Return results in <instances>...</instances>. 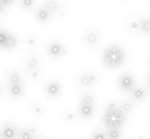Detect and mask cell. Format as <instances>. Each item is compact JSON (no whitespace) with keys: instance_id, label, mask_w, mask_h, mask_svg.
Segmentation results:
<instances>
[{"instance_id":"44dd1931","label":"cell","mask_w":150,"mask_h":139,"mask_svg":"<svg viewBox=\"0 0 150 139\" xmlns=\"http://www.w3.org/2000/svg\"><path fill=\"white\" fill-rule=\"evenodd\" d=\"M89 139H107V137L103 129H95L90 133Z\"/></svg>"},{"instance_id":"30bf717a","label":"cell","mask_w":150,"mask_h":139,"mask_svg":"<svg viewBox=\"0 0 150 139\" xmlns=\"http://www.w3.org/2000/svg\"><path fill=\"white\" fill-rule=\"evenodd\" d=\"M83 40H84V43L87 47H96L98 45L100 40H101V36H100V33L96 30L90 28V30L85 31Z\"/></svg>"},{"instance_id":"4fadbf2b","label":"cell","mask_w":150,"mask_h":139,"mask_svg":"<svg viewBox=\"0 0 150 139\" xmlns=\"http://www.w3.org/2000/svg\"><path fill=\"white\" fill-rule=\"evenodd\" d=\"M35 137H36V129L31 127H26V128L18 129L16 139H35Z\"/></svg>"},{"instance_id":"d6a6232c","label":"cell","mask_w":150,"mask_h":139,"mask_svg":"<svg viewBox=\"0 0 150 139\" xmlns=\"http://www.w3.org/2000/svg\"><path fill=\"white\" fill-rule=\"evenodd\" d=\"M0 139H3V138H1V137H0Z\"/></svg>"},{"instance_id":"9c48e42d","label":"cell","mask_w":150,"mask_h":139,"mask_svg":"<svg viewBox=\"0 0 150 139\" xmlns=\"http://www.w3.org/2000/svg\"><path fill=\"white\" fill-rule=\"evenodd\" d=\"M95 111H96V106L79 102V105L76 107V116H79L83 119H89L95 115Z\"/></svg>"},{"instance_id":"277c9868","label":"cell","mask_w":150,"mask_h":139,"mask_svg":"<svg viewBox=\"0 0 150 139\" xmlns=\"http://www.w3.org/2000/svg\"><path fill=\"white\" fill-rule=\"evenodd\" d=\"M97 83H98V75L95 72H90V70L84 72L83 74H80L78 78V84L80 87H83V89L93 87Z\"/></svg>"},{"instance_id":"6da1fadb","label":"cell","mask_w":150,"mask_h":139,"mask_svg":"<svg viewBox=\"0 0 150 139\" xmlns=\"http://www.w3.org/2000/svg\"><path fill=\"white\" fill-rule=\"evenodd\" d=\"M102 123L105 126V129L110 128H123L124 124L127 122V116L124 115V112L117 105L116 102H108L107 106L105 107L102 112Z\"/></svg>"},{"instance_id":"cb8c5ba5","label":"cell","mask_w":150,"mask_h":139,"mask_svg":"<svg viewBox=\"0 0 150 139\" xmlns=\"http://www.w3.org/2000/svg\"><path fill=\"white\" fill-rule=\"evenodd\" d=\"M41 77V68H37V69H31V70H28V78L31 79H38Z\"/></svg>"},{"instance_id":"7402d4cb","label":"cell","mask_w":150,"mask_h":139,"mask_svg":"<svg viewBox=\"0 0 150 139\" xmlns=\"http://www.w3.org/2000/svg\"><path fill=\"white\" fill-rule=\"evenodd\" d=\"M36 0H20V5L23 10H31L35 8Z\"/></svg>"},{"instance_id":"ba28073f","label":"cell","mask_w":150,"mask_h":139,"mask_svg":"<svg viewBox=\"0 0 150 139\" xmlns=\"http://www.w3.org/2000/svg\"><path fill=\"white\" fill-rule=\"evenodd\" d=\"M18 128L14 123L6 122L0 127V137L3 139H16Z\"/></svg>"},{"instance_id":"f546056e","label":"cell","mask_w":150,"mask_h":139,"mask_svg":"<svg viewBox=\"0 0 150 139\" xmlns=\"http://www.w3.org/2000/svg\"><path fill=\"white\" fill-rule=\"evenodd\" d=\"M35 139H47L46 137H35Z\"/></svg>"},{"instance_id":"52a82bcc","label":"cell","mask_w":150,"mask_h":139,"mask_svg":"<svg viewBox=\"0 0 150 139\" xmlns=\"http://www.w3.org/2000/svg\"><path fill=\"white\" fill-rule=\"evenodd\" d=\"M128 94H129V99H130V101H132L133 104H140V102H143V101L146 99L148 90L145 89L144 86L135 85Z\"/></svg>"},{"instance_id":"9a60e30c","label":"cell","mask_w":150,"mask_h":139,"mask_svg":"<svg viewBox=\"0 0 150 139\" xmlns=\"http://www.w3.org/2000/svg\"><path fill=\"white\" fill-rule=\"evenodd\" d=\"M25 67L27 68V70H31V69H37L41 68V62L40 59L35 55H30L25 59Z\"/></svg>"},{"instance_id":"484cf974","label":"cell","mask_w":150,"mask_h":139,"mask_svg":"<svg viewBox=\"0 0 150 139\" xmlns=\"http://www.w3.org/2000/svg\"><path fill=\"white\" fill-rule=\"evenodd\" d=\"M14 3V0H0V11H4Z\"/></svg>"},{"instance_id":"7c38bea8","label":"cell","mask_w":150,"mask_h":139,"mask_svg":"<svg viewBox=\"0 0 150 139\" xmlns=\"http://www.w3.org/2000/svg\"><path fill=\"white\" fill-rule=\"evenodd\" d=\"M8 94L11 99H15V100L21 99L25 94V85L22 83L8 84Z\"/></svg>"},{"instance_id":"8992f818","label":"cell","mask_w":150,"mask_h":139,"mask_svg":"<svg viewBox=\"0 0 150 139\" xmlns=\"http://www.w3.org/2000/svg\"><path fill=\"white\" fill-rule=\"evenodd\" d=\"M43 91H45V95L47 97L57 99L63 92V87H62V84L58 80H49L46 83L45 87H43Z\"/></svg>"},{"instance_id":"7a4b0ae2","label":"cell","mask_w":150,"mask_h":139,"mask_svg":"<svg viewBox=\"0 0 150 139\" xmlns=\"http://www.w3.org/2000/svg\"><path fill=\"white\" fill-rule=\"evenodd\" d=\"M101 59L105 67L110 69H117L124 64L127 59V53L120 45H108L103 49Z\"/></svg>"},{"instance_id":"4316f807","label":"cell","mask_w":150,"mask_h":139,"mask_svg":"<svg viewBox=\"0 0 150 139\" xmlns=\"http://www.w3.org/2000/svg\"><path fill=\"white\" fill-rule=\"evenodd\" d=\"M138 22H139V18H134V20L130 21V28H132L133 31H135V32H138Z\"/></svg>"},{"instance_id":"4dcf8cb0","label":"cell","mask_w":150,"mask_h":139,"mask_svg":"<svg viewBox=\"0 0 150 139\" xmlns=\"http://www.w3.org/2000/svg\"><path fill=\"white\" fill-rule=\"evenodd\" d=\"M1 94H3V86H1V84H0V96H1Z\"/></svg>"},{"instance_id":"8fae6325","label":"cell","mask_w":150,"mask_h":139,"mask_svg":"<svg viewBox=\"0 0 150 139\" xmlns=\"http://www.w3.org/2000/svg\"><path fill=\"white\" fill-rule=\"evenodd\" d=\"M52 17H53V14L51 11H48L45 6H40V8H37L35 11V20L41 25L48 23L52 20Z\"/></svg>"},{"instance_id":"d6986e66","label":"cell","mask_w":150,"mask_h":139,"mask_svg":"<svg viewBox=\"0 0 150 139\" xmlns=\"http://www.w3.org/2000/svg\"><path fill=\"white\" fill-rule=\"evenodd\" d=\"M120 107L122 109V111L124 112V115H126L127 117L132 115L133 111H134V105H133L132 101H123Z\"/></svg>"},{"instance_id":"5bb4252c","label":"cell","mask_w":150,"mask_h":139,"mask_svg":"<svg viewBox=\"0 0 150 139\" xmlns=\"http://www.w3.org/2000/svg\"><path fill=\"white\" fill-rule=\"evenodd\" d=\"M138 32L148 36L150 32V21L148 17H142L139 18V22H138Z\"/></svg>"},{"instance_id":"2e32d148","label":"cell","mask_w":150,"mask_h":139,"mask_svg":"<svg viewBox=\"0 0 150 139\" xmlns=\"http://www.w3.org/2000/svg\"><path fill=\"white\" fill-rule=\"evenodd\" d=\"M107 139H122L123 138V128H110L105 129Z\"/></svg>"},{"instance_id":"ac0fdd59","label":"cell","mask_w":150,"mask_h":139,"mask_svg":"<svg viewBox=\"0 0 150 139\" xmlns=\"http://www.w3.org/2000/svg\"><path fill=\"white\" fill-rule=\"evenodd\" d=\"M22 83V75L17 70H11L8 74V84H17Z\"/></svg>"},{"instance_id":"1f68e13d","label":"cell","mask_w":150,"mask_h":139,"mask_svg":"<svg viewBox=\"0 0 150 139\" xmlns=\"http://www.w3.org/2000/svg\"><path fill=\"white\" fill-rule=\"evenodd\" d=\"M139 139H144V138H139Z\"/></svg>"},{"instance_id":"e0dca14e","label":"cell","mask_w":150,"mask_h":139,"mask_svg":"<svg viewBox=\"0 0 150 139\" xmlns=\"http://www.w3.org/2000/svg\"><path fill=\"white\" fill-rule=\"evenodd\" d=\"M43 6L48 10L51 11L52 14H57V12L60 10V3L59 0H46V3L43 4Z\"/></svg>"},{"instance_id":"83f0119b","label":"cell","mask_w":150,"mask_h":139,"mask_svg":"<svg viewBox=\"0 0 150 139\" xmlns=\"http://www.w3.org/2000/svg\"><path fill=\"white\" fill-rule=\"evenodd\" d=\"M75 116H76V115H75ZM75 116L73 115L71 112H67V113H65V117L68 118V122H71V121H73V118H74Z\"/></svg>"},{"instance_id":"f1b7e54d","label":"cell","mask_w":150,"mask_h":139,"mask_svg":"<svg viewBox=\"0 0 150 139\" xmlns=\"http://www.w3.org/2000/svg\"><path fill=\"white\" fill-rule=\"evenodd\" d=\"M27 42H28V46H35L36 45V40L35 38H30Z\"/></svg>"},{"instance_id":"d4e9b609","label":"cell","mask_w":150,"mask_h":139,"mask_svg":"<svg viewBox=\"0 0 150 139\" xmlns=\"http://www.w3.org/2000/svg\"><path fill=\"white\" fill-rule=\"evenodd\" d=\"M43 112H45V109L41 106V105H35L33 107H32V113L33 115H37V116H42L43 115Z\"/></svg>"},{"instance_id":"603a6c76","label":"cell","mask_w":150,"mask_h":139,"mask_svg":"<svg viewBox=\"0 0 150 139\" xmlns=\"http://www.w3.org/2000/svg\"><path fill=\"white\" fill-rule=\"evenodd\" d=\"M9 31L5 30H0V49H4L5 43H6V38H8Z\"/></svg>"},{"instance_id":"ffe728a7","label":"cell","mask_w":150,"mask_h":139,"mask_svg":"<svg viewBox=\"0 0 150 139\" xmlns=\"http://www.w3.org/2000/svg\"><path fill=\"white\" fill-rule=\"evenodd\" d=\"M80 102H81V104H87V105L95 106L96 99H95V96H93L91 92H85V94H83V96H81Z\"/></svg>"},{"instance_id":"5b68a950","label":"cell","mask_w":150,"mask_h":139,"mask_svg":"<svg viewBox=\"0 0 150 139\" xmlns=\"http://www.w3.org/2000/svg\"><path fill=\"white\" fill-rule=\"evenodd\" d=\"M137 85L135 78L130 73H123L117 79V86L118 89L123 92H129L133 87Z\"/></svg>"},{"instance_id":"3957f363","label":"cell","mask_w":150,"mask_h":139,"mask_svg":"<svg viewBox=\"0 0 150 139\" xmlns=\"http://www.w3.org/2000/svg\"><path fill=\"white\" fill-rule=\"evenodd\" d=\"M46 52L49 58L59 59L62 57L67 55V48L63 43L59 41H51L46 47Z\"/></svg>"}]
</instances>
